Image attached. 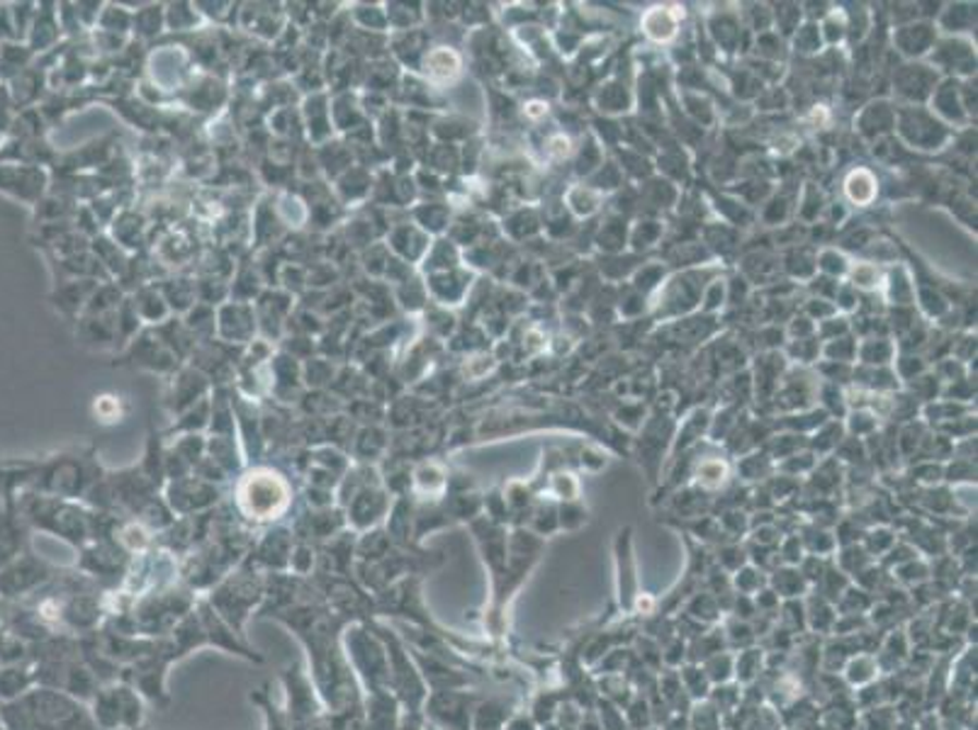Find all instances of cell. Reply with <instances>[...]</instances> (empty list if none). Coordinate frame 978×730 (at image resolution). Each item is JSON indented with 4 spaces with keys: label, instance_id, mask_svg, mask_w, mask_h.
Returning <instances> with one entry per match:
<instances>
[{
    "label": "cell",
    "instance_id": "obj_13",
    "mask_svg": "<svg viewBox=\"0 0 978 730\" xmlns=\"http://www.w3.org/2000/svg\"><path fill=\"white\" fill-rule=\"evenodd\" d=\"M0 621H3V606H0Z\"/></svg>",
    "mask_w": 978,
    "mask_h": 730
},
{
    "label": "cell",
    "instance_id": "obj_1",
    "mask_svg": "<svg viewBox=\"0 0 978 730\" xmlns=\"http://www.w3.org/2000/svg\"><path fill=\"white\" fill-rule=\"evenodd\" d=\"M0 723L5 730H100L78 698L47 686L0 704Z\"/></svg>",
    "mask_w": 978,
    "mask_h": 730
},
{
    "label": "cell",
    "instance_id": "obj_2",
    "mask_svg": "<svg viewBox=\"0 0 978 730\" xmlns=\"http://www.w3.org/2000/svg\"><path fill=\"white\" fill-rule=\"evenodd\" d=\"M346 657L351 663L356 677L363 680L368 694L389 692V663L387 651L380 635L370 629L368 621L348 623L344 633Z\"/></svg>",
    "mask_w": 978,
    "mask_h": 730
},
{
    "label": "cell",
    "instance_id": "obj_11",
    "mask_svg": "<svg viewBox=\"0 0 978 730\" xmlns=\"http://www.w3.org/2000/svg\"><path fill=\"white\" fill-rule=\"evenodd\" d=\"M249 698H251V702H253L256 706L263 708L265 728H268V730H293V728H290V721H287V716H285L283 712H277V706L273 704L271 694H268V684H265L263 689H256V692H253Z\"/></svg>",
    "mask_w": 978,
    "mask_h": 730
},
{
    "label": "cell",
    "instance_id": "obj_8",
    "mask_svg": "<svg viewBox=\"0 0 978 730\" xmlns=\"http://www.w3.org/2000/svg\"><path fill=\"white\" fill-rule=\"evenodd\" d=\"M13 517L15 514H3V517H0V570L15 558H20L25 546L23 527H20V521Z\"/></svg>",
    "mask_w": 978,
    "mask_h": 730
},
{
    "label": "cell",
    "instance_id": "obj_10",
    "mask_svg": "<svg viewBox=\"0 0 978 730\" xmlns=\"http://www.w3.org/2000/svg\"><path fill=\"white\" fill-rule=\"evenodd\" d=\"M117 696V712H120V728L122 730H139L144 721V704L141 696L134 692L129 684L115 686Z\"/></svg>",
    "mask_w": 978,
    "mask_h": 730
},
{
    "label": "cell",
    "instance_id": "obj_7",
    "mask_svg": "<svg viewBox=\"0 0 978 730\" xmlns=\"http://www.w3.org/2000/svg\"><path fill=\"white\" fill-rule=\"evenodd\" d=\"M368 730H397V698L389 692L368 694Z\"/></svg>",
    "mask_w": 978,
    "mask_h": 730
},
{
    "label": "cell",
    "instance_id": "obj_9",
    "mask_svg": "<svg viewBox=\"0 0 978 730\" xmlns=\"http://www.w3.org/2000/svg\"><path fill=\"white\" fill-rule=\"evenodd\" d=\"M33 684L35 670H29L27 665H8L0 670V698H3V704L27 694Z\"/></svg>",
    "mask_w": 978,
    "mask_h": 730
},
{
    "label": "cell",
    "instance_id": "obj_3",
    "mask_svg": "<svg viewBox=\"0 0 978 730\" xmlns=\"http://www.w3.org/2000/svg\"><path fill=\"white\" fill-rule=\"evenodd\" d=\"M265 599V584L259 578V572L246 570L236 572L230 580L222 582L218 590L210 594L212 609L218 611L226 621L232 631L242 633L244 621L249 619L251 611Z\"/></svg>",
    "mask_w": 978,
    "mask_h": 730
},
{
    "label": "cell",
    "instance_id": "obj_4",
    "mask_svg": "<svg viewBox=\"0 0 978 730\" xmlns=\"http://www.w3.org/2000/svg\"><path fill=\"white\" fill-rule=\"evenodd\" d=\"M242 509L251 519H275L287 507L285 482L271 472H256L242 485Z\"/></svg>",
    "mask_w": 978,
    "mask_h": 730
},
{
    "label": "cell",
    "instance_id": "obj_6",
    "mask_svg": "<svg viewBox=\"0 0 978 730\" xmlns=\"http://www.w3.org/2000/svg\"><path fill=\"white\" fill-rule=\"evenodd\" d=\"M198 616H200L205 635H208V643L218 645V647H224V651H230V653L242 655V657H246V660L263 663V657L259 653H253L251 647H246L239 639H236L234 631L230 629V626H226V621L222 619V616L212 609L210 602H200Z\"/></svg>",
    "mask_w": 978,
    "mask_h": 730
},
{
    "label": "cell",
    "instance_id": "obj_5",
    "mask_svg": "<svg viewBox=\"0 0 978 730\" xmlns=\"http://www.w3.org/2000/svg\"><path fill=\"white\" fill-rule=\"evenodd\" d=\"M47 580H51V568L45 560L33 558V555H20L0 570V596H8V599L23 596L42 587Z\"/></svg>",
    "mask_w": 978,
    "mask_h": 730
},
{
    "label": "cell",
    "instance_id": "obj_12",
    "mask_svg": "<svg viewBox=\"0 0 978 730\" xmlns=\"http://www.w3.org/2000/svg\"><path fill=\"white\" fill-rule=\"evenodd\" d=\"M397 730H419V726H417V721H414V716H407L405 721H401V723L397 726Z\"/></svg>",
    "mask_w": 978,
    "mask_h": 730
}]
</instances>
